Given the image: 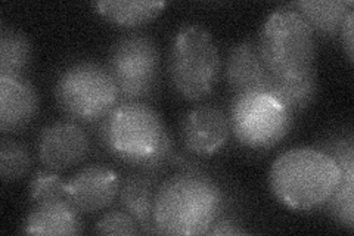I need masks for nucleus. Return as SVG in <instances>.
I'll return each instance as SVG.
<instances>
[{
	"instance_id": "9b49d317",
	"label": "nucleus",
	"mask_w": 354,
	"mask_h": 236,
	"mask_svg": "<svg viewBox=\"0 0 354 236\" xmlns=\"http://www.w3.org/2000/svg\"><path fill=\"white\" fill-rule=\"evenodd\" d=\"M120 176L105 165L83 167L66 182V199L80 215H92L114 204L118 197Z\"/></svg>"
},
{
	"instance_id": "6ab92c4d",
	"label": "nucleus",
	"mask_w": 354,
	"mask_h": 236,
	"mask_svg": "<svg viewBox=\"0 0 354 236\" xmlns=\"http://www.w3.org/2000/svg\"><path fill=\"white\" fill-rule=\"evenodd\" d=\"M264 92L272 93L276 99L290 109L292 114L307 109L313 104L317 93V75L315 69L303 77L282 80V78L270 77Z\"/></svg>"
},
{
	"instance_id": "f03ea898",
	"label": "nucleus",
	"mask_w": 354,
	"mask_h": 236,
	"mask_svg": "<svg viewBox=\"0 0 354 236\" xmlns=\"http://www.w3.org/2000/svg\"><path fill=\"white\" fill-rule=\"evenodd\" d=\"M339 182V170L328 154L317 148H292L276 156L269 170L274 198L295 211L325 207Z\"/></svg>"
},
{
	"instance_id": "f3484780",
	"label": "nucleus",
	"mask_w": 354,
	"mask_h": 236,
	"mask_svg": "<svg viewBox=\"0 0 354 236\" xmlns=\"http://www.w3.org/2000/svg\"><path fill=\"white\" fill-rule=\"evenodd\" d=\"M307 21L315 35L337 39L344 21L353 9V2L346 0H301L291 5Z\"/></svg>"
},
{
	"instance_id": "423d86ee",
	"label": "nucleus",
	"mask_w": 354,
	"mask_h": 236,
	"mask_svg": "<svg viewBox=\"0 0 354 236\" xmlns=\"http://www.w3.org/2000/svg\"><path fill=\"white\" fill-rule=\"evenodd\" d=\"M55 99L71 121L93 125L102 121L120 104V93L106 66L79 61L66 66L58 77Z\"/></svg>"
},
{
	"instance_id": "39448f33",
	"label": "nucleus",
	"mask_w": 354,
	"mask_h": 236,
	"mask_svg": "<svg viewBox=\"0 0 354 236\" xmlns=\"http://www.w3.org/2000/svg\"><path fill=\"white\" fill-rule=\"evenodd\" d=\"M165 130L158 112L140 100L120 102L99 121V139L105 149L138 168L158 151Z\"/></svg>"
},
{
	"instance_id": "0eeeda50",
	"label": "nucleus",
	"mask_w": 354,
	"mask_h": 236,
	"mask_svg": "<svg viewBox=\"0 0 354 236\" xmlns=\"http://www.w3.org/2000/svg\"><path fill=\"white\" fill-rule=\"evenodd\" d=\"M294 116L269 92L239 93L230 102L229 125L242 146L263 151L273 148L290 134Z\"/></svg>"
},
{
	"instance_id": "f8f14e48",
	"label": "nucleus",
	"mask_w": 354,
	"mask_h": 236,
	"mask_svg": "<svg viewBox=\"0 0 354 236\" xmlns=\"http://www.w3.org/2000/svg\"><path fill=\"white\" fill-rule=\"evenodd\" d=\"M182 142L186 151L196 156H212L226 145L230 125L225 111L214 105H198L182 121Z\"/></svg>"
},
{
	"instance_id": "2eb2a0df",
	"label": "nucleus",
	"mask_w": 354,
	"mask_h": 236,
	"mask_svg": "<svg viewBox=\"0 0 354 236\" xmlns=\"http://www.w3.org/2000/svg\"><path fill=\"white\" fill-rule=\"evenodd\" d=\"M27 235H79L82 233L80 212L62 198L35 204L24 221Z\"/></svg>"
},
{
	"instance_id": "a878e982",
	"label": "nucleus",
	"mask_w": 354,
	"mask_h": 236,
	"mask_svg": "<svg viewBox=\"0 0 354 236\" xmlns=\"http://www.w3.org/2000/svg\"><path fill=\"white\" fill-rule=\"evenodd\" d=\"M353 26H354V10L351 9L346 21H344V26L341 28V42H342V48H344L346 53H347V58L350 62H353L354 58V36H353Z\"/></svg>"
},
{
	"instance_id": "4468645a",
	"label": "nucleus",
	"mask_w": 354,
	"mask_h": 236,
	"mask_svg": "<svg viewBox=\"0 0 354 236\" xmlns=\"http://www.w3.org/2000/svg\"><path fill=\"white\" fill-rule=\"evenodd\" d=\"M225 77L235 95L266 91L272 75L263 62L257 42L243 40L229 51Z\"/></svg>"
},
{
	"instance_id": "412c9836",
	"label": "nucleus",
	"mask_w": 354,
	"mask_h": 236,
	"mask_svg": "<svg viewBox=\"0 0 354 236\" xmlns=\"http://www.w3.org/2000/svg\"><path fill=\"white\" fill-rule=\"evenodd\" d=\"M31 154L24 143L12 138L0 142V177L3 183H12L24 177L31 168Z\"/></svg>"
},
{
	"instance_id": "b1692460",
	"label": "nucleus",
	"mask_w": 354,
	"mask_h": 236,
	"mask_svg": "<svg viewBox=\"0 0 354 236\" xmlns=\"http://www.w3.org/2000/svg\"><path fill=\"white\" fill-rule=\"evenodd\" d=\"M174 155V143H173V138L169 130H165L164 133V138L162 142L160 145L158 151L155 152L151 158L139 167V170L143 173H148V174H157L160 173L164 165L167 163H171V158Z\"/></svg>"
},
{
	"instance_id": "393cba45",
	"label": "nucleus",
	"mask_w": 354,
	"mask_h": 236,
	"mask_svg": "<svg viewBox=\"0 0 354 236\" xmlns=\"http://www.w3.org/2000/svg\"><path fill=\"white\" fill-rule=\"evenodd\" d=\"M247 233H248L247 229H243L239 223L227 217L217 219L216 223L207 232V235H213V236L214 235H247Z\"/></svg>"
},
{
	"instance_id": "4be33fe9",
	"label": "nucleus",
	"mask_w": 354,
	"mask_h": 236,
	"mask_svg": "<svg viewBox=\"0 0 354 236\" xmlns=\"http://www.w3.org/2000/svg\"><path fill=\"white\" fill-rule=\"evenodd\" d=\"M66 182L53 170H37L30 181V199L35 204L66 198Z\"/></svg>"
},
{
	"instance_id": "a211bd4d",
	"label": "nucleus",
	"mask_w": 354,
	"mask_h": 236,
	"mask_svg": "<svg viewBox=\"0 0 354 236\" xmlns=\"http://www.w3.org/2000/svg\"><path fill=\"white\" fill-rule=\"evenodd\" d=\"M167 2H133V0H101L93 3L96 12L118 27L135 28L158 17Z\"/></svg>"
},
{
	"instance_id": "ddd939ff",
	"label": "nucleus",
	"mask_w": 354,
	"mask_h": 236,
	"mask_svg": "<svg viewBox=\"0 0 354 236\" xmlns=\"http://www.w3.org/2000/svg\"><path fill=\"white\" fill-rule=\"evenodd\" d=\"M39 112V95L24 77H0V130H24Z\"/></svg>"
},
{
	"instance_id": "7ed1b4c3",
	"label": "nucleus",
	"mask_w": 354,
	"mask_h": 236,
	"mask_svg": "<svg viewBox=\"0 0 354 236\" xmlns=\"http://www.w3.org/2000/svg\"><path fill=\"white\" fill-rule=\"evenodd\" d=\"M257 46L274 78L291 80L315 69V33L291 5L276 8L264 19Z\"/></svg>"
},
{
	"instance_id": "9d476101",
	"label": "nucleus",
	"mask_w": 354,
	"mask_h": 236,
	"mask_svg": "<svg viewBox=\"0 0 354 236\" xmlns=\"http://www.w3.org/2000/svg\"><path fill=\"white\" fill-rule=\"evenodd\" d=\"M335 161L339 182L325 204L330 217L342 228L354 229V140L351 131L332 134L319 148Z\"/></svg>"
},
{
	"instance_id": "20e7f679",
	"label": "nucleus",
	"mask_w": 354,
	"mask_h": 236,
	"mask_svg": "<svg viewBox=\"0 0 354 236\" xmlns=\"http://www.w3.org/2000/svg\"><path fill=\"white\" fill-rule=\"evenodd\" d=\"M169 74L174 91L186 100L212 95L221 74L220 52L212 33L199 24L177 30L170 44Z\"/></svg>"
},
{
	"instance_id": "5701e85b",
	"label": "nucleus",
	"mask_w": 354,
	"mask_h": 236,
	"mask_svg": "<svg viewBox=\"0 0 354 236\" xmlns=\"http://www.w3.org/2000/svg\"><path fill=\"white\" fill-rule=\"evenodd\" d=\"M97 235H139V223L124 210H113L99 219L95 224Z\"/></svg>"
},
{
	"instance_id": "1a4fd4ad",
	"label": "nucleus",
	"mask_w": 354,
	"mask_h": 236,
	"mask_svg": "<svg viewBox=\"0 0 354 236\" xmlns=\"http://www.w3.org/2000/svg\"><path fill=\"white\" fill-rule=\"evenodd\" d=\"M91 151L87 131L75 121H57L46 126L37 140L41 164L53 172H64L80 164Z\"/></svg>"
},
{
	"instance_id": "6e6552de",
	"label": "nucleus",
	"mask_w": 354,
	"mask_h": 236,
	"mask_svg": "<svg viewBox=\"0 0 354 236\" xmlns=\"http://www.w3.org/2000/svg\"><path fill=\"white\" fill-rule=\"evenodd\" d=\"M161 55L157 43L145 35H129L114 43L106 69L117 84L120 100L148 98L160 78Z\"/></svg>"
},
{
	"instance_id": "f257e3e1",
	"label": "nucleus",
	"mask_w": 354,
	"mask_h": 236,
	"mask_svg": "<svg viewBox=\"0 0 354 236\" xmlns=\"http://www.w3.org/2000/svg\"><path fill=\"white\" fill-rule=\"evenodd\" d=\"M221 188L203 170H182L157 188L155 230L161 235H207L225 211Z\"/></svg>"
},
{
	"instance_id": "dca6fc26",
	"label": "nucleus",
	"mask_w": 354,
	"mask_h": 236,
	"mask_svg": "<svg viewBox=\"0 0 354 236\" xmlns=\"http://www.w3.org/2000/svg\"><path fill=\"white\" fill-rule=\"evenodd\" d=\"M153 177V174L143 172L129 174L121 182L118 192L121 206L139 223L140 230L145 233H157L153 224V204L158 186Z\"/></svg>"
},
{
	"instance_id": "aec40b11",
	"label": "nucleus",
	"mask_w": 354,
	"mask_h": 236,
	"mask_svg": "<svg viewBox=\"0 0 354 236\" xmlns=\"http://www.w3.org/2000/svg\"><path fill=\"white\" fill-rule=\"evenodd\" d=\"M31 61V44L24 33L0 30V77H24Z\"/></svg>"
}]
</instances>
